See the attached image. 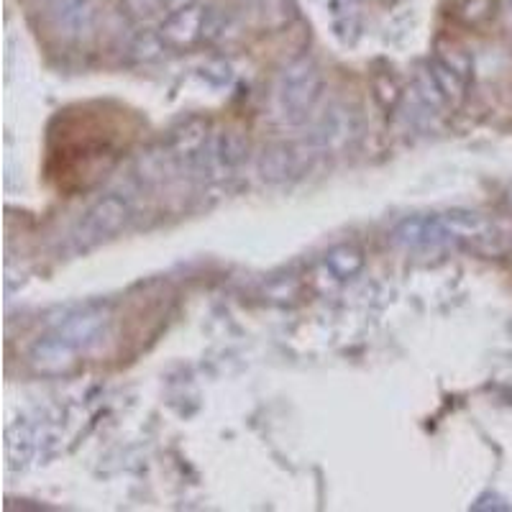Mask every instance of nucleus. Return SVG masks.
<instances>
[{
    "label": "nucleus",
    "instance_id": "nucleus-1",
    "mask_svg": "<svg viewBox=\"0 0 512 512\" xmlns=\"http://www.w3.org/2000/svg\"><path fill=\"white\" fill-rule=\"evenodd\" d=\"M405 249H495L502 233L489 218L472 210H446L405 218L392 233Z\"/></svg>",
    "mask_w": 512,
    "mask_h": 512
},
{
    "label": "nucleus",
    "instance_id": "nucleus-2",
    "mask_svg": "<svg viewBox=\"0 0 512 512\" xmlns=\"http://www.w3.org/2000/svg\"><path fill=\"white\" fill-rule=\"evenodd\" d=\"M105 326L103 308H85L59 323L49 336L39 338L31 351V364L44 374H62L72 369L80 354L98 341Z\"/></svg>",
    "mask_w": 512,
    "mask_h": 512
},
{
    "label": "nucleus",
    "instance_id": "nucleus-3",
    "mask_svg": "<svg viewBox=\"0 0 512 512\" xmlns=\"http://www.w3.org/2000/svg\"><path fill=\"white\" fill-rule=\"evenodd\" d=\"M218 26H221V16L213 8H205L200 3H185L164 18L162 29H159V41L164 47L190 49L200 41L221 34Z\"/></svg>",
    "mask_w": 512,
    "mask_h": 512
},
{
    "label": "nucleus",
    "instance_id": "nucleus-4",
    "mask_svg": "<svg viewBox=\"0 0 512 512\" xmlns=\"http://www.w3.org/2000/svg\"><path fill=\"white\" fill-rule=\"evenodd\" d=\"M320 93V75L310 67L308 62L295 64L285 72L277 90V100H280V111L285 113L290 121H303L313 103L318 100Z\"/></svg>",
    "mask_w": 512,
    "mask_h": 512
},
{
    "label": "nucleus",
    "instance_id": "nucleus-5",
    "mask_svg": "<svg viewBox=\"0 0 512 512\" xmlns=\"http://www.w3.org/2000/svg\"><path fill=\"white\" fill-rule=\"evenodd\" d=\"M128 221V205L121 198L111 195L93 205V208L82 216L80 228H77V241L80 244H98V241L108 239L116 231H121L123 223Z\"/></svg>",
    "mask_w": 512,
    "mask_h": 512
},
{
    "label": "nucleus",
    "instance_id": "nucleus-6",
    "mask_svg": "<svg viewBox=\"0 0 512 512\" xmlns=\"http://www.w3.org/2000/svg\"><path fill=\"white\" fill-rule=\"evenodd\" d=\"M47 13L64 39H82L95 26V0H49Z\"/></svg>",
    "mask_w": 512,
    "mask_h": 512
},
{
    "label": "nucleus",
    "instance_id": "nucleus-7",
    "mask_svg": "<svg viewBox=\"0 0 512 512\" xmlns=\"http://www.w3.org/2000/svg\"><path fill=\"white\" fill-rule=\"evenodd\" d=\"M497 13V0H451L448 16L466 29H482Z\"/></svg>",
    "mask_w": 512,
    "mask_h": 512
},
{
    "label": "nucleus",
    "instance_id": "nucleus-8",
    "mask_svg": "<svg viewBox=\"0 0 512 512\" xmlns=\"http://www.w3.org/2000/svg\"><path fill=\"white\" fill-rule=\"evenodd\" d=\"M326 264L328 269L336 274L338 280H349V277H354V274L361 269L364 256H361V251L354 249V246H336V249L328 254Z\"/></svg>",
    "mask_w": 512,
    "mask_h": 512
},
{
    "label": "nucleus",
    "instance_id": "nucleus-9",
    "mask_svg": "<svg viewBox=\"0 0 512 512\" xmlns=\"http://www.w3.org/2000/svg\"><path fill=\"white\" fill-rule=\"evenodd\" d=\"M213 149H216V159L223 164V167H236V164L246 157L249 141H246L241 134H236V131H226V134L218 136Z\"/></svg>",
    "mask_w": 512,
    "mask_h": 512
},
{
    "label": "nucleus",
    "instance_id": "nucleus-10",
    "mask_svg": "<svg viewBox=\"0 0 512 512\" xmlns=\"http://www.w3.org/2000/svg\"><path fill=\"white\" fill-rule=\"evenodd\" d=\"M128 13L141 21H149V18L159 16L164 8V0H126Z\"/></svg>",
    "mask_w": 512,
    "mask_h": 512
},
{
    "label": "nucleus",
    "instance_id": "nucleus-11",
    "mask_svg": "<svg viewBox=\"0 0 512 512\" xmlns=\"http://www.w3.org/2000/svg\"><path fill=\"white\" fill-rule=\"evenodd\" d=\"M505 198H507V205H510V208H512V185L507 187V195H505Z\"/></svg>",
    "mask_w": 512,
    "mask_h": 512
},
{
    "label": "nucleus",
    "instance_id": "nucleus-12",
    "mask_svg": "<svg viewBox=\"0 0 512 512\" xmlns=\"http://www.w3.org/2000/svg\"><path fill=\"white\" fill-rule=\"evenodd\" d=\"M387 3H395V0H387Z\"/></svg>",
    "mask_w": 512,
    "mask_h": 512
}]
</instances>
